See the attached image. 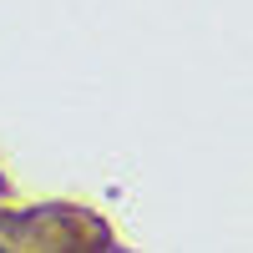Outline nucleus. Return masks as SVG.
<instances>
[{"instance_id": "1", "label": "nucleus", "mask_w": 253, "mask_h": 253, "mask_svg": "<svg viewBox=\"0 0 253 253\" xmlns=\"http://www.w3.org/2000/svg\"><path fill=\"white\" fill-rule=\"evenodd\" d=\"M0 253H5V248H0Z\"/></svg>"}]
</instances>
